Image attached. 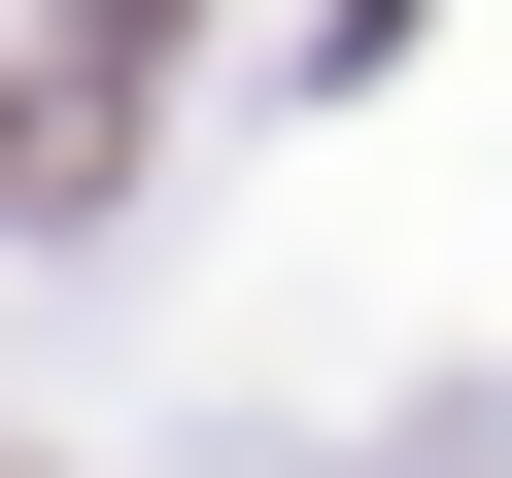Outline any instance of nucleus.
Here are the masks:
<instances>
[{"mask_svg":"<svg viewBox=\"0 0 512 478\" xmlns=\"http://www.w3.org/2000/svg\"><path fill=\"white\" fill-rule=\"evenodd\" d=\"M137 171V35H0V205H103Z\"/></svg>","mask_w":512,"mask_h":478,"instance_id":"obj_1","label":"nucleus"}]
</instances>
